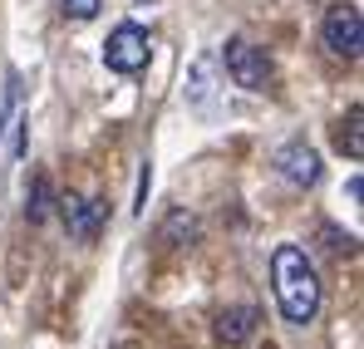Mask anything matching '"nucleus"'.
<instances>
[{"mask_svg":"<svg viewBox=\"0 0 364 349\" xmlns=\"http://www.w3.org/2000/svg\"><path fill=\"white\" fill-rule=\"evenodd\" d=\"M99 10H104V0H60L64 20H94Z\"/></svg>","mask_w":364,"mask_h":349,"instance_id":"obj_11","label":"nucleus"},{"mask_svg":"<svg viewBox=\"0 0 364 349\" xmlns=\"http://www.w3.org/2000/svg\"><path fill=\"white\" fill-rule=\"evenodd\" d=\"M148 187H153V168L143 163V173H138V192H133V212L143 217V207H148Z\"/></svg>","mask_w":364,"mask_h":349,"instance_id":"obj_12","label":"nucleus"},{"mask_svg":"<svg viewBox=\"0 0 364 349\" xmlns=\"http://www.w3.org/2000/svg\"><path fill=\"white\" fill-rule=\"evenodd\" d=\"M360 128H364V109H360V104L335 123V148H340L350 163H360V158H364V133H360Z\"/></svg>","mask_w":364,"mask_h":349,"instance_id":"obj_9","label":"nucleus"},{"mask_svg":"<svg viewBox=\"0 0 364 349\" xmlns=\"http://www.w3.org/2000/svg\"><path fill=\"white\" fill-rule=\"evenodd\" d=\"M148 55H153V45H148V30L143 25H119L109 40H104V64L114 69V74H143L148 69Z\"/></svg>","mask_w":364,"mask_h":349,"instance_id":"obj_5","label":"nucleus"},{"mask_svg":"<svg viewBox=\"0 0 364 349\" xmlns=\"http://www.w3.org/2000/svg\"><path fill=\"white\" fill-rule=\"evenodd\" d=\"M320 40L335 59H360L364 55V15L360 5H330L325 20H320Z\"/></svg>","mask_w":364,"mask_h":349,"instance_id":"obj_2","label":"nucleus"},{"mask_svg":"<svg viewBox=\"0 0 364 349\" xmlns=\"http://www.w3.org/2000/svg\"><path fill=\"white\" fill-rule=\"evenodd\" d=\"M222 64H227L232 84L246 89V94H261V89L271 84V55H266V50H256L251 40H227Z\"/></svg>","mask_w":364,"mask_h":349,"instance_id":"obj_3","label":"nucleus"},{"mask_svg":"<svg viewBox=\"0 0 364 349\" xmlns=\"http://www.w3.org/2000/svg\"><path fill=\"white\" fill-rule=\"evenodd\" d=\"M55 207H60V217H64V232L74 236L79 246L99 241L104 222H109V202H104V197H84V192H69V197H60Z\"/></svg>","mask_w":364,"mask_h":349,"instance_id":"obj_4","label":"nucleus"},{"mask_svg":"<svg viewBox=\"0 0 364 349\" xmlns=\"http://www.w3.org/2000/svg\"><path fill=\"white\" fill-rule=\"evenodd\" d=\"M271 291H276V305L286 315V325H310L320 315V300H325V286H320V271L315 261L305 256V246L296 241H281L271 251Z\"/></svg>","mask_w":364,"mask_h":349,"instance_id":"obj_1","label":"nucleus"},{"mask_svg":"<svg viewBox=\"0 0 364 349\" xmlns=\"http://www.w3.org/2000/svg\"><path fill=\"white\" fill-rule=\"evenodd\" d=\"M256 325H261V310H256V305H227V310L217 315V330H212V335H217V345L237 349L256 335Z\"/></svg>","mask_w":364,"mask_h":349,"instance_id":"obj_7","label":"nucleus"},{"mask_svg":"<svg viewBox=\"0 0 364 349\" xmlns=\"http://www.w3.org/2000/svg\"><path fill=\"white\" fill-rule=\"evenodd\" d=\"M55 202H60V197H55V182H50L45 173H35L30 192H25V222H30V227L50 222V217H55Z\"/></svg>","mask_w":364,"mask_h":349,"instance_id":"obj_8","label":"nucleus"},{"mask_svg":"<svg viewBox=\"0 0 364 349\" xmlns=\"http://www.w3.org/2000/svg\"><path fill=\"white\" fill-rule=\"evenodd\" d=\"M158 241H163V246H192V241H197V217H187V212H173V217L163 222Z\"/></svg>","mask_w":364,"mask_h":349,"instance_id":"obj_10","label":"nucleus"},{"mask_svg":"<svg viewBox=\"0 0 364 349\" xmlns=\"http://www.w3.org/2000/svg\"><path fill=\"white\" fill-rule=\"evenodd\" d=\"M276 173L291 187H315L325 177V168H320V153L310 143H286V148H276Z\"/></svg>","mask_w":364,"mask_h":349,"instance_id":"obj_6","label":"nucleus"}]
</instances>
